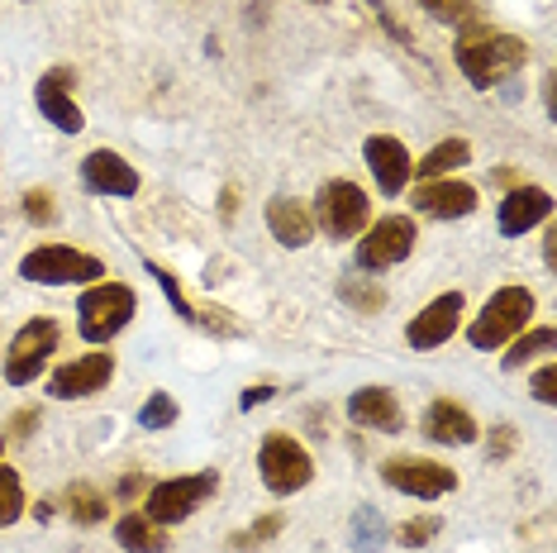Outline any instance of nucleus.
<instances>
[{
	"label": "nucleus",
	"instance_id": "nucleus-1",
	"mask_svg": "<svg viewBox=\"0 0 557 553\" xmlns=\"http://www.w3.org/2000/svg\"><path fill=\"white\" fill-rule=\"evenodd\" d=\"M453 58H458L462 77L476 86V91H486V86H500L510 82L519 67L529 62V44L515 39V34L505 29H491V24H462L458 34V48H453Z\"/></svg>",
	"mask_w": 557,
	"mask_h": 553
},
{
	"label": "nucleus",
	"instance_id": "nucleus-2",
	"mask_svg": "<svg viewBox=\"0 0 557 553\" xmlns=\"http://www.w3.org/2000/svg\"><path fill=\"white\" fill-rule=\"evenodd\" d=\"M534 310H539V300L529 286H500L496 296L486 300V310L467 324V344L472 348H500V344H510V339L519 330H529V320H534Z\"/></svg>",
	"mask_w": 557,
	"mask_h": 553
},
{
	"label": "nucleus",
	"instance_id": "nucleus-3",
	"mask_svg": "<svg viewBox=\"0 0 557 553\" xmlns=\"http://www.w3.org/2000/svg\"><path fill=\"white\" fill-rule=\"evenodd\" d=\"M20 276L39 286H86V282H106V262L72 244H44L20 258Z\"/></svg>",
	"mask_w": 557,
	"mask_h": 553
},
{
	"label": "nucleus",
	"instance_id": "nucleus-4",
	"mask_svg": "<svg viewBox=\"0 0 557 553\" xmlns=\"http://www.w3.org/2000/svg\"><path fill=\"white\" fill-rule=\"evenodd\" d=\"M134 310H138V296L124 282H91L77 300L82 339L86 344H110V339L134 320Z\"/></svg>",
	"mask_w": 557,
	"mask_h": 553
},
{
	"label": "nucleus",
	"instance_id": "nucleus-5",
	"mask_svg": "<svg viewBox=\"0 0 557 553\" xmlns=\"http://www.w3.org/2000/svg\"><path fill=\"white\" fill-rule=\"evenodd\" d=\"M314 230H324L329 238H358L367 230V220H372V200L358 182H324L320 196H314Z\"/></svg>",
	"mask_w": 557,
	"mask_h": 553
},
{
	"label": "nucleus",
	"instance_id": "nucleus-6",
	"mask_svg": "<svg viewBox=\"0 0 557 553\" xmlns=\"http://www.w3.org/2000/svg\"><path fill=\"white\" fill-rule=\"evenodd\" d=\"M258 472H262V487H268L272 496H290V492H300V487H310L314 458L300 439L268 434L258 448Z\"/></svg>",
	"mask_w": 557,
	"mask_h": 553
},
{
	"label": "nucleus",
	"instance_id": "nucleus-7",
	"mask_svg": "<svg viewBox=\"0 0 557 553\" xmlns=\"http://www.w3.org/2000/svg\"><path fill=\"white\" fill-rule=\"evenodd\" d=\"M220 492V472H191V477H168V482H153L148 487V501H144V515H153L158 525H176L186 515H196L206 501Z\"/></svg>",
	"mask_w": 557,
	"mask_h": 553
},
{
	"label": "nucleus",
	"instance_id": "nucleus-8",
	"mask_svg": "<svg viewBox=\"0 0 557 553\" xmlns=\"http://www.w3.org/2000/svg\"><path fill=\"white\" fill-rule=\"evenodd\" d=\"M414 220L410 216H382L372 224V230H362L358 238V268L362 272H386L396 268V262H405L414 254Z\"/></svg>",
	"mask_w": 557,
	"mask_h": 553
},
{
	"label": "nucleus",
	"instance_id": "nucleus-9",
	"mask_svg": "<svg viewBox=\"0 0 557 553\" xmlns=\"http://www.w3.org/2000/svg\"><path fill=\"white\" fill-rule=\"evenodd\" d=\"M48 354H58V324L39 316V320H29L15 339H10L5 382H10V386H29L34 377L48 368Z\"/></svg>",
	"mask_w": 557,
	"mask_h": 553
},
{
	"label": "nucleus",
	"instance_id": "nucleus-10",
	"mask_svg": "<svg viewBox=\"0 0 557 553\" xmlns=\"http://www.w3.org/2000/svg\"><path fill=\"white\" fill-rule=\"evenodd\" d=\"M382 482L405 496H420V501H443L448 492H458V472L443 468L434 458H386Z\"/></svg>",
	"mask_w": 557,
	"mask_h": 553
},
{
	"label": "nucleus",
	"instance_id": "nucleus-11",
	"mask_svg": "<svg viewBox=\"0 0 557 553\" xmlns=\"http://www.w3.org/2000/svg\"><path fill=\"white\" fill-rule=\"evenodd\" d=\"M110 377H115V354H86V358H72L53 368L48 377V396L58 401H86L96 392H106Z\"/></svg>",
	"mask_w": 557,
	"mask_h": 553
},
{
	"label": "nucleus",
	"instance_id": "nucleus-12",
	"mask_svg": "<svg viewBox=\"0 0 557 553\" xmlns=\"http://www.w3.org/2000/svg\"><path fill=\"white\" fill-rule=\"evenodd\" d=\"M462 324V292H443L434 296L429 306L420 310V316L410 320V330H405V339H410V348H420V354H429V348H443L453 334H458Z\"/></svg>",
	"mask_w": 557,
	"mask_h": 553
},
{
	"label": "nucleus",
	"instance_id": "nucleus-13",
	"mask_svg": "<svg viewBox=\"0 0 557 553\" xmlns=\"http://www.w3.org/2000/svg\"><path fill=\"white\" fill-rule=\"evenodd\" d=\"M362 158H367V168H372V177H376V186H382L386 196H400L405 186H410V177H414L410 148H405L400 138H391V134H372V138H367Z\"/></svg>",
	"mask_w": 557,
	"mask_h": 553
},
{
	"label": "nucleus",
	"instance_id": "nucleus-14",
	"mask_svg": "<svg viewBox=\"0 0 557 553\" xmlns=\"http://www.w3.org/2000/svg\"><path fill=\"white\" fill-rule=\"evenodd\" d=\"M39 110H44V120L53 124V130L62 134H82L86 130V115H82V106L72 100V72L67 67H53V72H44L39 77Z\"/></svg>",
	"mask_w": 557,
	"mask_h": 553
},
{
	"label": "nucleus",
	"instance_id": "nucleus-15",
	"mask_svg": "<svg viewBox=\"0 0 557 553\" xmlns=\"http://www.w3.org/2000/svg\"><path fill=\"white\" fill-rule=\"evenodd\" d=\"M420 434L434 439V444H448V448H467V444H476V420H472V410L467 406L438 396V401H429V410L420 420Z\"/></svg>",
	"mask_w": 557,
	"mask_h": 553
},
{
	"label": "nucleus",
	"instance_id": "nucleus-16",
	"mask_svg": "<svg viewBox=\"0 0 557 553\" xmlns=\"http://www.w3.org/2000/svg\"><path fill=\"white\" fill-rule=\"evenodd\" d=\"M348 420L358 430H382V434H400L405 415H400V401L391 386H358L348 396Z\"/></svg>",
	"mask_w": 557,
	"mask_h": 553
},
{
	"label": "nucleus",
	"instance_id": "nucleus-17",
	"mask_svg": "<svg viewBox=\"0 0 557 553\" xmlns=\"http://www.w3.org/2000/svg\"><path fill=\"white\" fill-rule=\"evenodd\" d=\"M82 182L100 196H138V186H144L134 162H124L120 153H110V148H96V153L82 158Z\"/></svg>",
	"mask_w": 557,
	"mask_h": 553
},
{
	"label": "nucleus",
	"instance_id": "nucleus-18",
	"mask_svg": "<svg viewBox=\"0 0 557 553\" xmlns=\"http://www.w3.org/2000/svg\"><path fill=\"white\" fill-rule=\"evenodd\" d=\"M414 206H420L424 216H434V220H462V216H472L476 210V186L453 182V177H434V182H424L420 192H414Z\"/></svg>",
	"mask_w": 557,
	"mask_h": 553
},
{
	"label": "nucleus",
	"instance_id": "nucleus-19",
	"mask_svg": "<svg viewBox=\"0 0 557 553\" xmlns=\"http://www.w3.org/2000/svg\"><path fill=\"white\" fill-rule=\"evenodd\" d=\"M548 210H553V196L543 192V186H515L510 196L500 200V234H529L534 224L548 220Z\"/></svg>",
	"mask_w": 557,
	"mask_h": 553
},
{
	"label": "nucleus",
	"instance_id": "nucleus-20",
	"mask_svg": "<svg viewBox=\"0 0 557 553\" xmlns=\"http://www.w3.org/2000/svg\"><path fill=\"white\" fill-rule=\"evenodd\" d=\"M268 230H272V238L282 248H306L310 238H314V216L300 206V200L272 196L268 200Z\"/></svg>",
	"mask_w": 557,
	"mask_h": 553
},
{
	"label": "nucleus",
	"instance_id": "nucleus-21",
	"mask_svg": "<svg viewBox=\"0 0 557 553\" xmlns=\"http://www.w3.org/2000/svg\"><path fill=\"white\" fill-rule=\"evenodd\" d=\"M115 544L124 553H168V530H162L153 515L134 511V515H124V520L115 525Z\"/></svg>",
	"mask_w": 557,
	"mask_h": 553
},
{
	"label": "nucleus",
	"instance_id": "nucleus-22",
	"mask_svg": "<svg viewBox=\"0 0 557 553\" xmlns=\"http://www.w3.org/2000/svg\"><path fill=\"white\" fill-rule=\"evenodd\" d=\"M467 162H472V144H467V138H443V144H434L414 162V172H420L424 182H434V177H448V172L467 168Z\"/></svg>",
	"mask_w": 557,
	"mask_h": 553
},
{
	"label": "nucleus",
	"instance_id": "nucleus-23",
	"mask_svg": "<svg viewBox=\"0 0 557 553\" xmlns=\"http://www.w3.org/2000/svg\"><path fill=\"white\" fill-rule=\"evenodd\" d=\"M557 344V334H553V324H529V330H519L510 339V354L500 358V368L505 372H515V368H524V362H534L539 354H548V348Z\"/></svg>",
	"mask_w": 557,
	"mask_h": 553
},
{
	"label": "nucleus",
	"instance_id": "nucleus-24",
	"mask_svg": "<svg viewBox=\"0 0 557 553\" xmlns=\"http://www.w3.org/2000/svg\"><path fill=\"white\" fill-rule=\"evenodd\" d=\"M106 511H110L106 492H96V487H86V482L67 487V515L77 525H100V520H106Z\"/></svg>",
	"mask_w": 557,
	"mask_h": 553
},
{
	"label": "nucleus",
	"instance_id": "nucleus-25",
	"mask_svg": "<svg viewBox=\"0 0 557 553\" xmlns=\"http://www.w3.org/2000/svg\"><path fill=\"white\" fill-rule=\"evenodd\" d=\"M338 300H348L352 310L372 316V310H382V306H386V292L372 282V276H344V282H338Z\"/></svg>",
	"mask_w": 557,
	"mask_h": 553
},
{
	"label": "nucleus",
	"instance_id": "nucleus-26",
	"mask_svg": "<svg viewBox=\"0 0 557 553\" xmlns=\"http://www.w3.org/2000/svg\"><path fill=\"white\" fill-rule=\"evenodd\" d=\"M438 24H476L481 20V0H420Z\"/></svg>",
	"mask_w": 557,
	"mask_h": 553
},
{
	"label": "nucleus",
	"instance_id": "nucleus-27",
	"mask_svg": "<svg viewBox=\"0 0 557 553\" xmlns=\"http://www.w3.org/2000/svg\"><path fill=\"white\" fill-rule=\"evenodd\" d=\"M24 515V487H20V472L15 468H0V530L15 525Z\"/></svg>",
	"mask_w": 557,
	"mask_h": 553
},
{
	"label": "nucleus",
	"instance_id": "nucleus-28",
	"mask_svg": "<svg viewBox=\"0 0 557 553\" xmlns=\"http://www.w3.org/2000/svg\"><path fill=\"white\" fill-rule=\"evenodd\" d=\"M352 544H358L362 553H376V549H382V544H386V525H382V515L367 511V506L352 515Z\"/></svg>",
	"mask_w": 557,
	"mask_h": 553
},
{
	"label": "nucleus",
	"instance_id": "nucleus-29",
	"mask_svg": "<svg viewBox=\"0 0 557 553\" xmlns=\"http://www.w3.org/2000/svg\"><path fill=\"white\" fill-rule=\"evenodd\" d=\"M286 530V515H262V520H252L248 530H238L230 539V549H258V544H268V539H276Z\"/></svg>",
	"mask_w": 557,
	"mask_h": 553
},
{
	"label": "nucleus",
	"instance_id": "nucleus-30",
	"mask_svg": "<svg viewBox=\"0 0 557 553\" xmlns=\"http://www.w3.org/2000/svg\"><path fill=\"white\" fill-rule=\"evenodd\" d=\"M138 425H144V430H168V425H176V401L168 392H153L144 401V410H138Z\"/></svg>",
	"mask_w": 557,
	"mask_h": 553
},
{
	"label": "nucleus",
	"instance_id": "nucleus-31",
	"mask_svg": "<svg viewBox=\"0 0 557 553\" xmlns=\"http://www.w3.org/2000/svg\"><path fill=\"white\" fill-rule=\"evenodd\" d=\"M24 220L29 224H53L58 220V206H53V192H48V186L24 192Z\"/></svg>",
	"mask_w": 557,
	"mask_h": 553
},
{
	"label": "nucleus",
	"instance_id": "nucleus-32",
	"mask_svg": "<svg viewBox=\"0 0 557 553\" xmlns=\"http://www.w3.org/2000/svg\"><path fill=\"white\" fill-rule=\"evenodd\" d=\"M438 530H443V520H438V515H420V520H405L396 539H400L405 549H424V544H429V539H434Z\"/></svg>",
	"mask_w": 557,
	"mask_h": 553
},
{
	"label": "nucleus",
	"instance_id": "nucleus-33",
	"mask_svg": "<svg viewBox=\"0 0 557 553\" xmlns=\"http://www.w3.org/2000/svg\"><path fill=\"white\" fill-rule=\"evenodd\" d=\"M148 272H153V276H158V286H162V292H168V300H172V310H176V316H182V320H191V324H196V310H191V300H186V296H182V286H176V276H172L168 268H158V262H148Z\"/></svg>",
	"mask_w": 557,
	"mask_h": 553
},
{
	"label": "nucleus",
	"instance_id": "nucleus-34",
	"mask_svg": "<svg viewBox=\"0 0 557 553\" xmlns=\"http://www.w3.org/2000/svg\"><path fill=\"white\" fill-rule=\"evenodd\" d=\"M534 396L543 401V406H553V401H557V368H553V362H543V368L534 372Z\"/></svg>",
	"mask_w": 557,
	"mask_h": 553
},
{
	"label": "nucleus",
	"instance_id": "nucleus-35",
	"mask_svg": "<svg viewBox=\"0 0 557 553\" xmlns=\"http://www.w3.org/2000/svg\"><path fill=\"white\" fill-rule=\"evenodd\" d=\"M510 448H515V430L510 425H496V430H491V444H486V458H510Z\"/></svg>",
	"mask_w": 557,
	"mask_h": 553
},
{
	"label": "nucleus",
	"instance_id": "nucleus-36",
	"mask_svg": "<svg viewBox=\"0 0 557 553\" xmlns=\"http://www.w3.org/2000/svg\"><path fill=\"white\" fill-rule=\"evenodd\" d=\"M272 396H276V386H268V382H262V386H248V392L238 396V410H252V406H262V401H272Z\"/></svg>",
	"mask_w": 557,
	"mask_h": 553
},
{
	"label": "nucleus",
	"instance_id": "nucleus-37",
	"mask_svg": "<svg viewBox=\"0 0 557 553\" xmlns=\"http://www.w3.org/2000/svg\"><path fill=\"white\" fill-rule=\"evenodd\" d=\"M138 492H148V477H138V472H129V477H124V482H120V496H124V501H134Z\"/></svg>",
	"mask_w": 557,
	"mask_h": 553
},
{
	"label": "nucleus",
	"instance_id": "nucleus-38",
	"mask_svg": "<svg viewBox=\"0 0 557 553\" xmlns=\"http://www.w3.org/2000/svg\"><path fill=\"white\" fill-rule=\"evenodd\" d=\"M10 425H15V434H34V425H39V410H20Z\"/></svg>",
	"mask_w": 557,
	"mask_h": 553
},
{
	"label": "nucleus",
	"instance_id": "nucleus-39",
	"mask_svg": "<svg viewBox=\"0 0 557 553\" xmlns=\"http://www.w3.org/2000/svg\"><path fill=\"white\" fill-rule=\"evenodd\" d=\"M553 254H557V234L548 230V238H543V258H548V262H553Z\"/></svg>",
	"mask_w": 557,
	"mask_h": 553
},
{
	"label": "nucleus",
	"instance_id": "nucleus-40",
	"mask_svg": "<svg viewBox=\"0 0 557 553\" xmlns=\"http://www.w3.org/2000/svg\"><path fill=\"white\" fill-rule=\"evenodd\" d=\"M314 5H320V0H314Z\"/></svg>",
	"mask_w": 557,
	"mask_h": 553
}]
</instances>
